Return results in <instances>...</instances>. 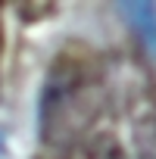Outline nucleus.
Listing matches in <instances>:
<instances>
[{"mask_svg":"<svg viewBox=\"0 0 156 159\" xmlns=\"http://www.w3.org/2000/svg\"><path fill=\"white\" fill-rule=\"evenodd\" d=\"M119 13L137 31L144 47L150 53H156V3H119Z\"/></svg>","mask_w":156,"mask_h":159,"instance_id":"obj_1","label":"nucleus"},{"mask_svg":"<svg viewBox=\"0 0 156 159\" xmlns=\"http://www.w3.org/2000/svg\"><path fill=\"white\" fill-rule=\"evenodd\" d=\"M134 143H137V156H140V159H156V116L137 122V128H134Z\"/></svg>","mask_w":156,"mask_h":159,"instance_id":"obj_2","label":"nucleus"}]
</instances>
